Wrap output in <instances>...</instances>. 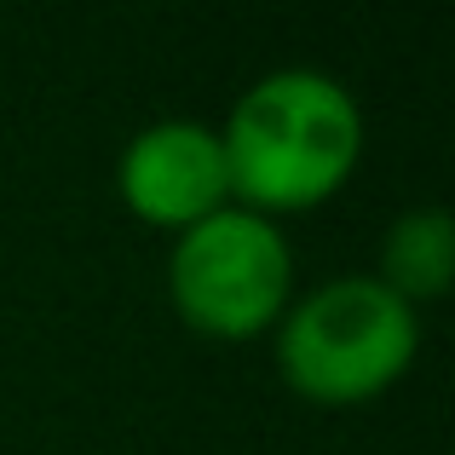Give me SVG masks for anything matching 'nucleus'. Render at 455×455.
I'll list each match as a JSON object with an SVG mask.
<instances>
[{"mask_svg":"<svg viewBox=\"0 0 455 455\" xmlns=\"http://www.w3.org/2000/svg\"><path fill=\"white\" fill-rule=\"evenodd\" d=\"M450 266H455V225L444 208H415L387 231L380 248V283L398 300H438L450 289Z\"/></svg>","mask_w":455,"mask_h":455,"instance_id":"nucleus-5","label":"nucleus"},{"mask_svg":"<svg viewBox=\"0 0 455 455\" xmlns=\"http://www.w3.org/2000/svg\"><path fill=\"white\" fill-rule=\"evenodd\" d=\"M289 271L294 259L283 231L248 208H213L208 220L185 225L167 259L173 306L202 334H220V340H248L266 329L283 311Z\"/></svg>","mask_w":455,"mask_h":455,"instance_id":"nucleus-3","label":"nucleus"},{"mask_svg":"<svg viewBox=\"0 0 455 455\" xmlns=\"http://www.w3.org/2000/svg\"><path fill=\"white\" fill-rule=\"evenodd\" d=\"M421 346L415 306L380 277H334L283 323V375L317 403H352L392 387Z\"/></svg>","mask_w":455,"mask_h":455,"instance_id":"nucleus-2","label":"nucleus"},{"mask_svg":"<svg viewBox=\"0 0 455 455\" xmlns=\"http://www.w3.org/2000/svg\"><path fill=\"white\" fill-rule=\"evenodd\" d=\"M122 196L156 225H196L225 208V145L202 122H150L122 150Z\"/></svg>","mask_w":455,"mask_h":455,"instance_id":"nucleus-4","label":"nucleus"},{"mask_svg":"<svg viewBox=\"0 0 455 455\" xmlns=\"http://www.w3.org/2000/svg\"><path fill=\"white\" fill-rule=\"evenodd\" d=\"M220 145L231 190L259 208H306L352 173L363 116L323 69H277L236 99Z\"/></svg>","mask_w":455,"mask_h":455,"instance_id":"nucleus-1","label":"nucleus"}]
</instances>
